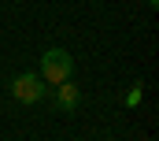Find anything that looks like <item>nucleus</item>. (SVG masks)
Segmentation results:
<instances>
[{
  "instance_id": "1",
  "label": "nucleus",
  "mask_w": 159,
  "mask_h": 141,
  "mask_svg": "<svg viewBox=\"0 0 159 141\" xmlns=\"http://www.w3.org/2000/svg\"><path fill=\"white\" fill-rule=\"evenodd\" d=\"M41 82L44 85H59V82H70V74H74V56L67 52V48H59V45H52V48H44L41 52Z\"/></svg>"
},
{
  "instance_id": "2",
  "label": "nucleus",
  "mask_w": 159,
  "mask_h": 141,
  "mask_svg": "<svg viewBox=\"0 0 159 141\" xmlns=\"http://www.w3.org/2000/svg\"><path fill=\"white\" fill-rule=\"evenodd\" d=\"M11 97H15L19 104H41V100L48 97V85L41 82L37 70H22V74L11 78Z\"/></svg>"
},
{
  "instance_id": "3",
  "label": "nucleus",
  "mask_w": 159,
  "mask_h": 141,
  "mask_svg": "<svg viewBox=\"0 0 159 141\" xmlns=\"http://www.w3.org/2000/svg\"><path fill=\"white\" fill-rule=\"evenodd\" d=\"M78 104H81L78 82H59V85H56V108H59V111H67V115H74Z\"/></svg>"
},
{
  "instance_id": "4",
  "label": "nucleus",
  "mask_w": 159,
  "mask_h": 141,
  "mask_svg": "<svg viewBox=\"0 0 159 141\" xmlns=\"http://www.w3.org/2000/svg\"><path fill=\"white\" fill-rule=\"evenodd\" d=\"M141 97H144V89H141V85H133L122 100H126V108H137V104H141Z\"/></svg>"
},
{
  "instance_id": "5",
  "label": "nucleus",
  "mask_w": 159,
  "mask_h": 141,
  "mask_svg": "<svg viewBox=\"0 0 159 141\" xmlns=\"http://www.w3.org/2000/svg\"><path fill=\"white\" fill-rule=\"evenodd\" d=\"M148 7H159V0H148Z\"/></svg>"
}]
</instances>
